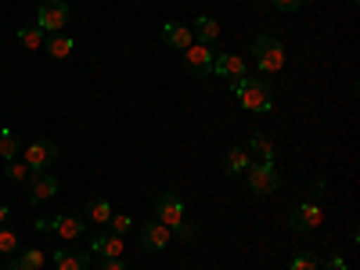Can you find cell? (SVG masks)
<instances>
[{
    "instance_id": "obj_14",
    "label": "cell",
    "mask_w": 360,
    "mask_h": 270,
    "mask_svg": "<svg viewBox=\"0 0 360 270\" xmlns=\"http://www.w3.org/2000/svg\"><path fill=\"white\" fill-rule=\"evenodd\" d=\"M90 249H94L101 259H123V234L105 231V234H98L94 242H90Z\"/></svg>"
},
{
    "instance_id": "obj_15",
    "label": "cell",
    "mask_w": 360,
    "mask_h": 270,
    "mask_svg": "<svg viewBox=\"0 0 360 270\" xmlns=\"http://www.w3.org/2000/svg\"><path fill=\"white\" fill-rule=\"evenodd\" d=\"M54 270H86L90 266V252H72V249H54L51 252Z\"/></svg>"
},
{
    "instance_id": "obj_9",
    "label": "cell",
    "mask_w": 360,
    "mask_h": 270,
    "mask_svg": "<svg viewBox=\"0 0 360 270\" xmlns=\"http://www.w3.org/2000/svg\"><path fill=\"white\" fill-rule=\"evenodd\" d=\"M141 245L148 249V252H166V245H169V238H173V231L166 227V224H159V220H148V224H141Z\"/></svg>"
},
{
    "instance_id": "obj_18",
    "label": "cell",
    "mask_w": 360,
    "mask_h": 270,
    "mask_svg": "<svg viewBox=\"0 0 360 270\" xmlns=\"http://www.w3.org/2000/svg\"><path fill=\"white\" fill-rule=\"evenodd\" d=\"M249 162H252V155H249V148H242V144H234L231 152H227V159H224V173H227V176H242V173L249 169Z\"/></svg>"
},
{
    "instance_id": "obj_22",
    "label": "cell",
    "mask_w": 360,
    "mask_h": 270,
    "mask_svg": "<svg viewBox=\"0 0 360 270\" xmlns=\"http://www.w3.org/2000/svg\"><path fill=\"white\" fill-rule=\"evenodd\" d=\"M249 148L259 155V162H274V141H270L263 130H252L249 134Z\"/></svg>"
},
{
    "instance_id": "obj_28",
    "label": "cell",
    "mask_w": 360,
    "mask_h": 270,
    "mask_svg": "<svg viewBox=\"0 0 360 270\" xmlns=\"http://www.w3.org/2000/svg\"><path fill=\"white\" fill-rule=\"evenodd\" d=\"M173 234L180 238V242H191V238L198 234V224H191V220H184V224H180V227H176Z\"/></svg>"
},
{
    "instance_id": "obj_3",
    "label": "cell",
    "mask_w": 360,
    "mask_h": 270,
    "mask_svg": "<svg viewBox=\"0 0 360 270\" xmlns=\"http://www.w3.org/2000/svg\"><path fill=\"white\" fill-rule=\"evenodd\" d=\"M245 176H249V191L252 195H274L281 188V173H278L274 162H249Z\"/></svg>"
},
{
    "instance_id": "obj_10",
    "label": "cell",
    "mask_w": 360,
    "mask_h": 270,
    "mask_svg": "<svg viewBox=\"0 0 360 270\" xmlns=\"http://www.w3.org/2000/svg\"><path fill=\"white\" fill-rule=\"evenodd\" d=\"M213 58H217L213 47H205V44L195 40V44L184 51V69L195 72V76H209V69H213Z\"/></svg>"
},
{
    "instance_id": "obj_4",
    "label": "cell",
    "mask_w": 360,
    "mask_h": 270,
    "mask_svg": "<svg viewBox=\"0 0 360 270\" xmlns=\"http://www.w3.org/2000/svg\"><path fill=\"white\" fill-rule=\"evenodd\" d=\"M58 159V144L47 141V137H37V141H29L25 144V152H22V162L33 169V173H47Z\"/></svg>"
},
{
    "instance_id": "obj_11",
    "label": "cell",
    "mask_w": 360,
    "mask_h": 270,
    "mask_svg": "<svg viewBox=\"0 0 360 270\" xmlns=\"http://www.w3.org/2000/svg\"><path fill=\"white\" fill-rule=\"evenodd\" d=\"M159 40L166 47H173V51H188L195 44V33H191V25H184V22H166L159 29Z\"/></svg>"
},
{
    "instance_id": "obj_2",
    "label": "cell",
    "mask_w": 360,
    "mask_h": 270,
    "mask_svg": "<svg viewBox=\"0 0 360 270\" xmlns=\"http://www.w3.org/2000/svg\"><path fill=\"white\" fill-rule=\"evenodd\" d=\"M252 62H256V69H259L263 76H278V72L285 69V62H288L285 44H281L278 37H270V33L256 37V40H252Z\"/></svg>"
},
{
    "instance_id": "obj_19",
    "label": "cell",
    "mask_w": 360,
    "mask_h": 270,
    "mask_svg": "<svg viewBox=\"0 0 360 270\" xmlns=\"http://www.w3.org/2000/svg\"><path fill=\"white\" fill-rule=\"evenodd\" d=\"M72 47H76V40H72L69 33H51V37L44 40V51L54 58V62H62V58H69V54H72Z\"/></svg>"
},
{
    "instance_id": "obj_34",
    "label": "cell",
    "mask_w": 360,
    "mask_h": 270,
    "mask_svg": "<svg viewBox=\"0 0 360 270\" xmlns=\"http://www.w3.org/2000/svg\"><path fill=\"white\" fill-rule=\"evenodd\" d=\"M0 270H4V266H0Z\"/></svg>"
},
{
    "instance_id": "obj_27",
    "label": "cell",
    "mask_w": 360,
    "mask_h": 270,
    "mask_svg": "<svg viewBox=\"0 0 360 270\" xmlns=\"http://www.w3.org/2000/svg\"><path fill=\"white\" fill-rule=\"evenodd\" d=\"M112 234H127V231H134V220L127 217V213H112V220L105 224Z\"/></svg>"
},
{
    "instance_id": "obj_17",
    "label": "cell",
    "mask_w": 360,
    "mask_h": 270,
    "mask_svg": "<svg viewBox=\"0 0 360 270\" xmlns=\"http://www.w3.org/2000/svg\"><path fill=\"white\" fill-rule=\"evenodd\" d=\"M191 33H195V40H198V44L213 47V44L220 40V22H217L213 15H198V18H195V29H191Z\"/></svg>"
},
{
    "instance_id": "obj_30",
    "label": "cell",
    "mask_w": 360,
    "mask_h": 270,
    "mask_svg": "<svg viewBox=\"0 0 360 270\" xmlns=\"http://www.w3.org/2000/svg\"><path fill=\"white\" fill-rule=\"evenodd\" d=\"M101 270H127L123 259H101Z\"/></svg>"
},
{
    "instance_id": "obj_25",
    "label": "cell",
    "mask_w": 360,
    "mask_h": 270,
    "mask_svg": "<svg viewBox=\"0 0 360 270\" xmlns=\"http://www.w3.org/2000/svg\"><path fill=\"white\" fill-rule=\"evenodd\" d=\"M86 213H90V224H108L115 209L108 205V198H94V202H90V209H86Z\"/></svg>"
},
{
    "instance_id": "obj_7",
    "label": "cell",
    "mask_w": 360,
    "mask_h": 270,
    "mask_svg": "<svg viewBox=\"0 0 360 270\" xmlns=\"http://www.w3.org/2000/svg\"><path fill=\"white\" fill-rule=\"evenodd\" d=\"M213 76H220V79H242V76H249V65H245V58L242 54H234V51H217V58H213V69H209Z\"/></svg>"
},
{
    "instance_id": "obj_6",
    "label": "cell",
    "mask_w": 360,
    "mask_h": 270,
    "mask_svg": "<svg viewBox=\"0 0 360 270\" xmlns=\"http://www.w3.org/2000/svg\"><path fill=\"white\" fill-rule=\"evenodd\" d=\"M155 220L166 224L169 231H176L180 224L188 220V209H184V202H180L176 191H162V195L155 198Z\"/></svg>"
},
{
    "instance_id": "obj_13",
    "label": "cell",
    "mask_w": 360,
    "mask_h": 270,
    "mask_svg": "<svg viewBox=\"0 0 360 270\" xmlns=\"http://www.w3.org/2000/svg\"><path fill=\"white\" fill-rule=\"evenodd\" d=\"M51 234H58V238H65V242H76V238L86 231V224L79 220V217H69V213H62V217H51V227H47Z\"/></svg>"
},
{
    "instance_id": "obj_32",
    "label": "cell",
    "mask_w": 360,
    "mask_h": 270,
    "mask_svg": "<svg viewBox=\"0 0 360 270\" xmlns=\"http://www.w3.org/2000/svg\"><path fill=\"white\" fill-rule=\"evenodd\" d=\"M8 217H11V209H8V205H0V224H8Z\"/></svg>"
},
{
    "instance_id": "obj_33",
    "label": "cell",
    "mask_w": 360,
    "mask_h": 270,
    "mask_svg": "<svg viewBox=\"0 0 360 270\" xmlns=\"http://www.w3.org/2000/svg\"><path fill=\"white\" fill-rule=\"evenodd\" d=\"M349 4H356V0H349Z\"/></svg>"
},
{
    "instance_id": "obj_5",
    "label": "cell",
    "mask_w": 360,
    "mask_h": 270,
    "mask_svg": "<svg viewBox=\"0 0 360 270\" xmlns=\"http://www.w3.org/2000/svg\"><path fill=\"white\" fill-rule=\"evenodd\" d=\"M37 25L44 29V33H62V29L69 25V4L65 0H40L37 8Z\"/></svg>"
},
{
    "instance_id": "obj_31",
    "label": "cell",
    "mask_w": 360,
    "mask_h": 270,
    "mask_svg": "<svg viewBox=\"0 0 360 270\" xmlns=\"http://www.w3.org/2000/svg\"><path fill=\"white\" fill-rule=\"evenodd\" d=\"M324 266H328V270H346V259H342V256H332Z\"/></svg>"
},
{
    "instance_id": "obj_12",
    "label": "cell",
    "mask_w": 360,
    "mask_h": 270,
    "mask_svg": "<svg viewBox=\"0 0 360 270\" xmlns=\"http://www.w3.org/2000/svg\"><path fill=\"white\" fill-rule=\"evenodd\" d=\"M25 188H29V202H47V198L58 195V176L51 169L47 173H33Z\"/></svg>"
},
{
    "instance_id": "obj_21",
    "label": "cell",
    "mask_w": 360,
    "mask_h": 270,
    "mask_svg": "<svg viewBox=\"0 0 360 270\" xmlns=\"http://www.w3.org/2000/svg\"><path fill=\"white\" fill-rule=\"evenodd\" d=\"M18 152H22V137L11 127H4V130H0V159L11 162V159H18Z\"/></svg>"
},
{
    "instance_id": "obj_23",
    "label": "cell",
    "mask_w": 360,
    "mask_h": 270,
    "mask_svg": "<svg viewBox=\"0 0 360 270\" xmlns=\"http://www.w3.org/2000/svg\"><path fill=\"white\" fill-rule=\"evenodd\" d=\"M18 249H22L18 231L8 227V224H0V256H11V252H18Z\"/></svg>"
},
{
    "instance_id": "obj_24",
    "label": "cell",
    "mask_w": 360,
    "mask_h": 270,
    "mask_svg": "<svg viewBox=\"0 0 360 270\" xmlns=\"http://www.w3.org/2000/svg\"><path fill=\"white\" fill-rule=\"evenodd\" d=\"M4 176L11 180V184H29V176H33V169H29L22 159H11V162L4 166Z\"/></svg>"
},
{
    "instance_id": "obj_1",
    "label": "cell",
    "mask_w": 360,
    "mask_h": 270,
    "mask_svg": "<svg viewBox=\"0 0 360 270\" xmlns=\"http://www.w3.org/2000/svg\"><path fill=\"white\" fill-rule=\"evenodd\" d=\"M231 90H234V98L242 101V108H249V112H259V115H263V112L274 108V90H270L266 79L242 76V79L231 83Z\"/></svg>"
},
{
    "instance_id": "obj_8",
    "label": "cell",
    "mask_w": 360,
    "mask_h": 270,
    "mask_svg": "<svg viewBox=\"0 0 360 270\" xmlns=\"http://www.w3.org/2000/svg\"><path fill=\"white\" fill-rule=\"evenodd\" d=\"M321 224H324V205H321V202L295 205L292 217H288V227H292V231H317Z\"/></svg>"
},
{
    "instance_id": "obj_16",
    "label": "cell",
    "mask_w": 360,
    "mask_h": 270,
    "mask_svg": "<svg viewBox=\"0 0 360 270\" xmlns=\"http://www.w3.org/2000/svg\"><path fill=\"white\" fill-rule=\"evenodd\" d=\"M44 263H47L44 249H18L4 270H44Z\"/></svg>"
},
{
    "instance_id": "obj_20",
    "label": "cell",
    "mask_w": 360,
    "mask_h": 270,
    "mask_svg": "<svg viewBox=\"0 0 360 270\" xmlns=\"http://www.w3.org/2000/svg\"><path fill=\"white\" fill-rule=\"evenodd\" d=\"M15 40H18L25 51H44V40H47V33H44V29L33 22V25H22L18 33H15Z\"/></svg>"
},
{
    "instance_id": "obj_26",
    "label": "cell",
    "mask_w": 360,
    "mask_h": 270,
    "mask_svg": "<svg viewBox=\"0 0 360 270\" xmlns=\"http://www.w3.org/2000/svg\"><path fill=\"white\" fill-rule=\"evenodd\" d=\"M288 270H321V259L314 252H299V256H292Z\"/></svg>"
},
{
    "instance_id": "obj_29",
    "label": "cell",
    "mask_w": 360,
    "mask_h": 270,
    "mask_svg": "<svg viewBox=\"0 0 360 270\" xmlns=\"http://www.w3.org/2000/svg\"><path fill=\"white\" fill-rule=\"evenodd\" d=\"M270 8H278V11H299V8H303V0H270Z\"/></svg>"
}]
</instances>
